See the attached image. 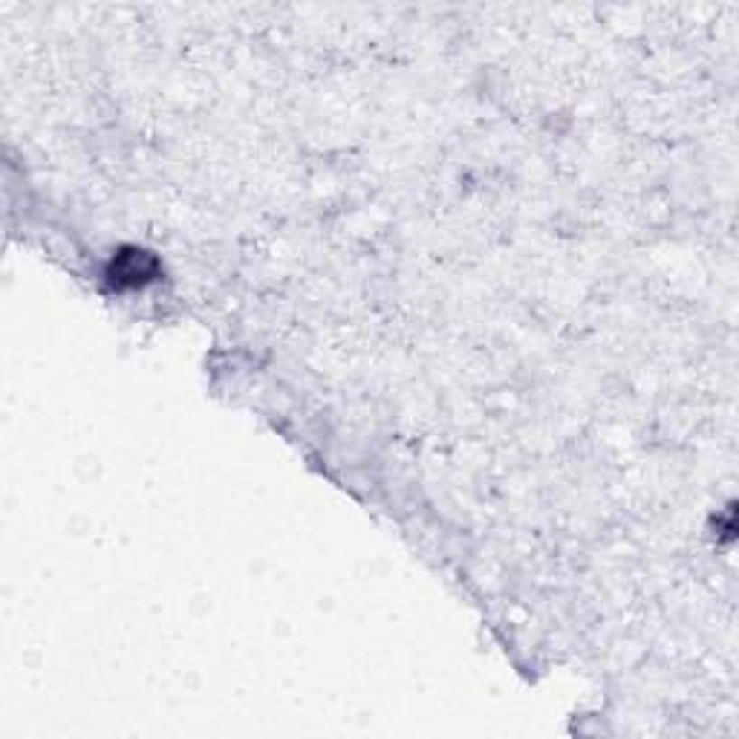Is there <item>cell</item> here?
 <instances>
[{"label": "cell", "mask_w": 739, "mask_h": 739, "mask_svg": "<svg viewBox=\"0 0 739 739\" xmlns=\"http://www.w3.org/2000/svg\"><path fill=\"white\" fill-rule=\"evenodd\" d=\"M154 272V260L145 255V251H133V255H119V260H113V275L119 277L116 284H142L145 277H151Z\"/></svg>", "instance_id": "obj_1"}]
</instances>
